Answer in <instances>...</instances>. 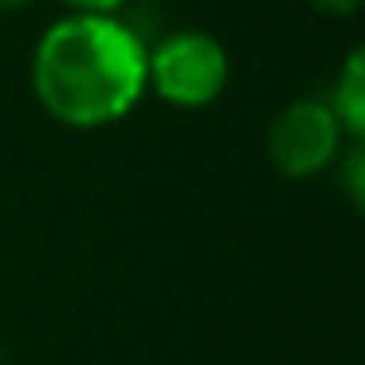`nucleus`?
<instances>
[{
    "instance_id": "obj_6",
    "label": "nucleus",
    "mask_w": 365,
    "mask_h": 365,
    "mask_svg": "<svg viewBox=\"0 0 365 365\" xmlns=\"http://www.w3.org/2000/svg\"><path fill=\"white\" fill-rule=\"evenodd\" d=\"M361 4H365V0H310V9L322 12V16H330V20L357 16V12H361Z\"/></svg>"
},
{
    "instance_id": "obj_3",
    "label": "nucleus",
    "mask_w": 365,
    "mask_h": 365,
    "mask_svg": "<svg viewBox=\"0 0 365 365\" xmlns=\"http://www.w3.org/2000/svg\"><path fill=\"white\" fill-rule=\"evenodd\" d=\"M346 138L349 134L326 98H291L267 126V161L291 181H310L334 169Z\"/></svg>"
},
{
    "instance_id": "obj_2",
    "label": "nucleus",
    "mask_w": 365,
    "mask_h": 365,
    "mask_svg": "<svg viewBox=\"0 0 365 365\" xmlns=\"http://www.w3.org/2000/svg\"><path fill=\"white\" fill-rule=\"evenodd\" d=\"M232 79L228 51L200 28L161 36L145 48V91L177 110H205L224 95Z\"/></svg>"
},
{
    "instance_id": "obj_8",
    "label": "nucleus",
    "mask_w": 365,
    "mask_h": 365,
    "mask_svg": "<svg viewBox=\"0 0 365 365\" xmlns=\"http://www.w3.org/2000/svg\"><path fill=\"white\" fill-rule=\"evenodd\" d=\"M32 0H0V12H16V9H28Z\"/></svg>"
},
{
    "instance_id": "obj_5",
    "label": "nucleus",
    "mask_w": 365,
    "mask_h": 365,
    "mask_svg": "<svg viewBox=\"0 0 365 365\" xmlns=\"http://www.w3.org/2000/svg\"><path fill=\"white\" fill-rule=\"evenodd\" d=\"M334 173H338L341 189H346L349 205L361 208L365 205V161H361V150H349L334 161Z\"/></svg>"
},
{
    "instance_id": "obj_4",
    "label": "nucleus",
    "mask_w": 365,
    "mask_h": 365,
    "mask_svg": "<svg viewBox=\"0 0 365 365\" xmlns=\"http://www.w3.org/2000/svg\"><path fill=\"white\" fill-rule=\"evenodd\" d=\"M326 103L338 114L341 130L357 142V138L365 134V51L361 48H354L346 56L338 79H334V95L326 98Z\"/></svg>"
},
{
    "instance_id": "obj_1",
    "label": "nucleus",
    "mask_w": 365,
    "mask_h": 365,
    "mask_svg": "<svg viewBox=\"0 0 365 365\" xmlns=\"http://www.w3.org/2000/svg\"><path fill=\"white\" fill-rule=\"evenodd\" d=\"M28 79L59 126H114L145 98V40L118 12H67L36 40Z\"/></svg>"
},
{
    "instance_id": "obj_7",
    "label": "nucleus",
    "mask_w": 365,
    "mask_h": 365,
    "mask_svg": "<svg viewBox=\"0 0 365 365\" xmlns=\"http://www.w3.org/2000/svg\"><path fill=\"white\" fill-rule=\"evenodd\" d=\"M67 12H103V16H110V12H118L126 0H59Z\"/></svg>"
}]
</instances>
